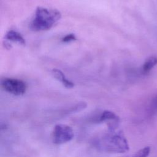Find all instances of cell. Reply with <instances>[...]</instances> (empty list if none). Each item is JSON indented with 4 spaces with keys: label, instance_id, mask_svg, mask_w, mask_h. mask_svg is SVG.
I'll list each match as a JSON object with an SVG mask.
<instances>
[{
    "label": "cell",
    "instance_id": "obj_5",
    "mask_svg": "<svg viewBox=\"0 0 157 157\" xmlns=\"http://www.w3.org/2000/svg\"><path fill=\"white\" fill-rule=\"evenodd\" d=\"M94 121L96 123H106L109 131H115L118 126L120 118L115 113L110 110H104L94 118Z\"/></svg>",
    "mask_w": 157,
    "mask_h": 157
},
{
    "label": "cell",
    "instance_id": "obj_10",
    "mask_svg": "<svg viewBox=\"0 0 157 157\" xmlns=\"http://www.w3.org/2000/svg\"><path fill=\"white\" fill-rule=\"evenodd\" d=\"M87 106V104L85 102H80L77 103V104L74 105L73 107H71L69 110L67 112V113H74V112H79L84 109H85Z\"/></svg>",
    "mask_w": 157,
    "mask_h": 157
},
{
    "label": "cell",
    "instance_id": "obj_2",
    "mask_svg": "<svg viewBox=\"0 0 157 157\" xmlns=\"http://www.w3.org/2000/svg\"><path fill=\"white\" fill-rule=\"evenodd\" d=\"M61 18L60 12L56 9H48L38 7L30 24V28L34 31L49 30L57 23Z\"/></svg>",
    "mask_w": 157,
    "mask_h": 157
},
{
    "label": "cell",
    "instance_id": "obj_9",
    "mask_svg": "<svg viewBox=\"0 0 157 157\" xmlns=\"http://www.w3.org/2000/svg\"><path fill=\"white\" fill-rule=\"evenodd\" d=\"M150 152V148L149 147H145L129 157H148Z\"/></svg>",
    "mask_w": 157,
    "mask_h": 157
},
{
    "label": "cell",
    "instance_id": "obj_3",
    "mask_svg": "<svg viewBox=\"0 0 157 157\" xmlns=\"http://www.w3.org/2000/svg\"><path fill=\"white\" fill-rule=\"evenodd\" d=\"M74 136L72 128L65 124H56L52 132V142L56 145H61L70 142Z\"/></svg>",
    "mask_w": 157,
    "mask_h": 157
},
{
    "label": "cell",
    "instance_id": "obj_11",
    "mask_svg": "<svg viewBox=\"0 0 157 157\" xmlns=\"http://www.w3.org/2000/svg\"><path fill=\"white\" fill-rule=\"evenodd\" d=\"M76 36H75V34H69L66 35L65 36H64L62 38V42H64V43H67L69 42H72V41H75L76 40Z\"/></svg>",
    "mask_w": 157,
    "mask_h": 157
},
{
    "label": "cell",
    "instance_id": "obj_7",
    "mask_svg": "<svg viewBox=\"0 0 157 157\" xmlns=\"http://www.w3.org/2000/svg\"><path fill=\"white\" fill-rule=\"evenodd\" d=\"M5 38L8 40L18 43L22 45H25L26 41L23 37L17 31L14 30H9L6 34Z\"/></svg>",
    "mask_w": 157,
    "mask_h": 157
},
{
    "label": "cell",
    "instance_id": "obj_6",
    "mask_svg": "<svg viewBox=\"0 0 157 157\" xmlns=\"http://www.w3.org/2000/svg\"><path fill=\"white\" fill-rule=\"evenodd\" d=\"M52 75L53 77L56 78L58 80L61 82L62 84L67 88H72L74 86V84L71 80H69L66 78L63 72L58 69H53L52 71Z\"/></svg>",
    "mask_w": 157,
    "mask_h": 157
},
{
    "label": "cell",
    "instance_id": "obj_8",
    "mask_svg": "<svg viewBox=\"0 0 157 157\" xmlns=\"http://www.w3.org/2000/svg\"><path fill=\"white\" fill-rule=\"evenodd\" d=\"M157 64V57L151 56L149 57L144 63L142 68V71L144 74H148L153 67Z\"/></svg>",
    "mask_w": 157,
    "mask_h": 157
},
{
    "label": "cell",
    "instance_id": "obj_1",
    "mask_svg": "<svg viewBox=\"0 0 157 157\" xmlns=\"http://www.w3.org/2000/svg\"><path fill=\"white\" fill-rule=\"evenodd\" d=\"M101 137L96 139L93 146L100 151L113 153H124L129 149L126 138L121 132H115L110 131Z\"/></svg>",
    "mask_w": 157,
    "mask_h": 157
},
{
    "label": "cell",
    "instance_id": "obj_4",
    "mask_svg": "<svg viewBox=\"0 0 157 157\" xmlns=\"http://www.w3.org/2000/svg\"><path fill=\"white\" fill-rule=\"evenodd\" d=\"M1 86L6 92L15 96L23 94L27 88L25 82L23 80L12 78H5L2 80Z\"/></svg>",
    "mask_w": 157,
    "mask_h": 157
},
{
    "label": "cell",
    "instance_id": "obj_12",
    "mask_svg": "<svg viewBox=\"0 0 157 157\" xmlns=\"http://www.w3.org/2000/svg\"><path fill=\"white\" fill-rule=\"evenodd\" d=\"M151 109L153 111L157 112V96L153 99L151 104Z\"/></svg>",
    "mask_w": 157,
    "mask_h": 157
}]
</instances>
